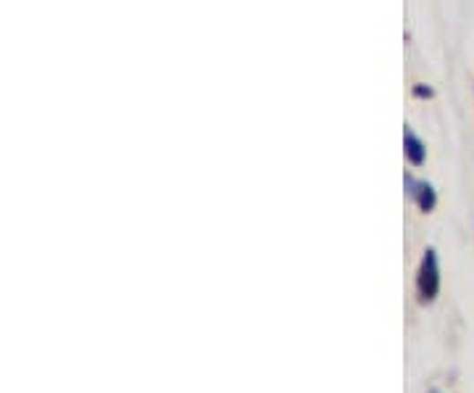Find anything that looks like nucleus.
<instances>
[{"label":"nucleus","instance_id":"f257e3e1","mask_svg":"<svg viewBox=\"0 0 474 393\" xmlns=\"http://www.w3.org/2000/svg\"><path fill=\"white\" fill-rule=\"evenodd\" d=\"M440 293V264H437V251L427 248L422 262H419V270H417V296H419V304H433Z\"/></svg>","mask_w":474,"mask_h":393},{"label":"nucleus","instance_id":"f03ea898","mask_svg":"<svg viewBox=\"0 0 474 393\" xmlns=\"http://www.w3.org/2000/svg\"><path fill=\"white\" fill-rule=\"evenodd\" d=\"M406 193H408V198H411L425 214L433 211L434 206H437V193H434V188L427 180H417V177L406 174Z\"/></svg>","mask_w":474,"mask_h":393},{"label":"nucleus","instance_id":"7ed1b4c3","mask_svg":"<svg viewBox=\"0 0 474 393\" xmlns=\"http://www.w3.org/2000/svg\"><path fill=\"white\" fill-rule=\"evenodd\" d=\"M403 151H406V158H408L414 166H422V164L427 161V148H425V143H422L419 135L411 132V130L403 132Z\"/></svg>","mask_w":474,"mask_h":393},{"label":"nucleus","instance_id":"20e7f679","mask_svg":"<svg viewBox=\"0 0 474 393\" xmlns=\"http://www.w3.org/2000/svg\"><path fill=\"white\" fill-rule=\"evenodd\" d=\"M414 95H417V98H433V90L425 87V85H414Z\"/></svg>","mask_w":474,"mask_h":393},{"label":"nucleus","instance_id":"39448f33","mask_svg":"<svg viewBox=\"0 0 474 393\" xmlns=\"http://www.w3.org/2000/svg\"><path fill=\"white\" fill-rule=\"evenodd\" d=\"M430 393H440V391H430Z\"/></svg>","mask_w":474,"mask_h":393}]
</instances>
